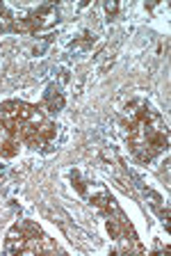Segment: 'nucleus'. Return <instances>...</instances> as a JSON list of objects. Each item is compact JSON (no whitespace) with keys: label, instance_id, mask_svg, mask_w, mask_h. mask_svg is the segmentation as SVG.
Listing matches in <instances>:
<instances>
[{"label":"nucleus","instance_id":"2","mask_svg":"<svg viewBox=\"0 0 171 256\" xmlns=\"http://www.w3.org/2000/svg\"><path fill=\"white\" fill-rule=\"evenodd\" d=\"M91 44H94V34H91V32H82V39L71 44V50H73V53H80V50H87Z\"/></svg>","mask_w":171,"mask_h":256},{"label":"nucleus","instance_id":"3","mask_svg":"<svg viewBox=\"0 0 171 256\" xmlns=\"http://www.w3.org/2000/svg\"><path fill=\"white\" fill-rule=\"evenodd\" d=\"M117 10H119V5H117V2H105V12H107V14H110V16H114V14H117Z\"/></svg>","mask_w":171,"mask_h":256},{"label":"nucleus","instance_id":"1","mask_svg":"<svg viewBox=\"0 0 171 256\" xmlns=\"http://www.w3.org/2000/svg\"><path fill=\"white\" fill-rule=\"evenodd\" d=\"M43 108L48 112H59L64 108V94L59 92L57 85H48L46 94H43Z\"/></svg>","mask_w":171,"mask_h":256}]
</instances>
